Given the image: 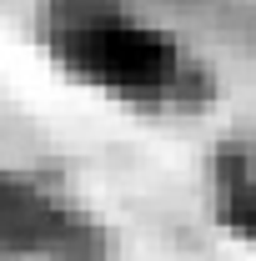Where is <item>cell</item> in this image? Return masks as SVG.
Returning <instances> with one entry per match:
<instances>
[{
	"label": "cell",
	"instance_id": "cell-4",
	"mask_svg": "<svg viewBox=\"0 0 256 261\" xmlns=\"http://www.w3.org/2000/svg\"><path fill=\"white\" fill-rule=\"evenodd\" d=\"M70 261H100V256H70Z\"/></svg>",
	"mask_w": 256,
	"mask_h": 261
},
{
	"label": "cell",
	"instance_id": "cell-2",
	"mask_svg": "<svg viewBox=\"0 0 256 261\" xmlns=\"http://www.w3.org/2000/svg\"><path fill=\"white\" fill-rule=\"evenodd\" d=\"M96 221L50 196L40 181L0 171V251H61V261L91 256Z\"/></svg>",
	"mask_w": 256,
	"mask_h": 261
},
{
	"label": "cell",
	"instance_id": "cell-1",
	"mask_svg": "<svg viewBox=\"0 0 256 261\" xmlns=\"http://www.w3.org/2000/svg\"><path fill=\"white\" fill-rule=\"evenodd\" d=\"M40 45L70 81L136 116H196L216 100L191 40L126 0H40Z\"/></svg>",
	"mask_w": 256,
	"mask_h": 261
},
{
	"label": "cell",
	"instance_id": "cell-3",
	"mask_svg": "<svg viewBox=\"0 0 256 261\" xmlns=\"http://www.w3.org/2000/svg\"><path fill=\"white\" fill-rule=\"evenodd\" d=\"M206 196H211V216L221 221V231L256 246V136L251 130L216 141V151L206 161Z\"/></svg>",
	"mask_w": 256,
	"mask_h": 261
}]
</instances>
